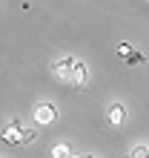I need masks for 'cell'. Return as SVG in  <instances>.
Instances as JSON below:
<instances>
[{"label":"cell","instance_id":"cell-9","mask_svg":"<svg viewBox=\"0 0 149 158\" xmlns=\"http://www.w3.org/2000/svg\"><path fill=\"white\" fill-rule=\"evenodd\" d=\"M118 55H120V58H129V55H132V46H129V43H120L118 46Z\"/></svg>","mask_w":149,"mask_h":158},{"label":"cell","instance_id":"cell-6","mask_svg":"<svg viewBox=\"0 0 149 158\" xmlns=\"http://www.w3.org/2000/svg\"><path fill=\"white\" fill-rule=\"evenodd\" d=\"M52 158H72L69 144H54V147H52Z\"/></svg>","mask_w":149,"mask_h":158},{"label":"cell","instance_id":"cell-10","mask_svg":"<svg viewBox=\"0 0 149 158\" xmlns=\"http://www.w3.org/2000/svg\"><path fill=\"white\" fill-rule=\"evenodd\" d=\"M80 158H92V155H80Z\"/></svg>","mask_w":149,"mask_h":158},{"label":"cell","instance_id":"cell-8","mask_svg":"<svg viewBox=\"0 0 149 158\" xmlns=\"http://www.w3.org/2000/svg\"><path fill=\"white\" fill-rule=\"evenodd\" d=\"M34 138H37V132H34V129H23V138H20V144H32Z\"/></svg>","mask_w":149,"mask_h":158},{"label":"cell","instance_id":"cell-2","mask_svg":"<svg viewBox=\"0 0 149 158\" xmlns=\"http://www.w3.org/2000/svg\"><path fill=\"white\" fill-rule=\"evenodd\" d=\"M74 58H60V60H54V66H52V72H54V78L58 81H72V75H74Z\"/></svg>","mask_w":149,"mask_h":158},{"label":"cell","instance_id":"cell-7","mask_svg":"<svg viewBox=\"0 0 149 158\" xmlns=\"http://www.w3.org/2000/svg\"><path fill=\"white\" fill-rule=\"evenodd\" d=\"M129 158H149V147L146 144H135L129 150Z\"/></svg>","mask_w":149,"mask_h":158},{"label":"cell","instance_id":"cell-1","mask_svg":"<svg viewBox=\"0 0 149 158\" xmlns=\"http://www.w3.org/2000/svg\"><path fill=\"white\" fill-rule=\"evenodd\" d=\"M32 118H34L37 127H49V124H54V121H58V106L49 104V101H40V104H34Z\"/></svg>","mask_w":149,"mask_h":158},{"label":"cell","instance_id":"cell-5","mask_svg":"<svg viewBox=\"0 0 149 158\" xmlns=\"http://www.w3.org/2000/svg\"><path fill=\"white\" fill-rule=\"evenodd\" d=\"M89 81V66L83 60H78L74 63V75H72V83H78V86H83V83Z\"/></svg>","mask_w":149,"mask_h":158},{"label":"cell","instance_id":"cell-3","mask_svg":"<svg viewBox=\"0 0 149 158\" xmlns=\"http://www.w3.org/2000/svg\"><path fill=\"white\" fill-rule=\"evenodd\" d=\"M0 138H3L6 144H20V138H23V127H20V121H12L9 127L0 129Z\"/></svg>","mask_w":149,"mask_h":158},{"label":"cell","instance_id":"cell-4","mask_svg":"<svg viewBox=\"0 0 149 158\" xmlns=\"http://www.w3.org/2000/svg\"><path fill=\"white\" fill-rule=\"evenodd\" d=\"M106 121H109L112 127H120V124L126 121V106H123V104H112L109 112H106Z\"/></svg>","mask_w":149,"mask_h":158}]
</instances>
